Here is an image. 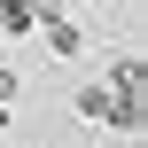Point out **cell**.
<instances>
[{
	"label": "cell",
	"instance_id": "7a4b0ae2",
	"mask_svg": "<svg viewBox=\"0 0 148 148\" xmlns=\"http://www.w3.org/2000/svg\"><path fill=\"white\" fill-rule=\"evenodd\" d=\"M101 86H109V94H140V101H148V62H140V55H117Z\"/></svg>",
	"mask_w": 148,
	"mask_h": 148
},
{
	"label": "cell",
	"instance_id": "6da1fadb",
	"mask_svg": "<svg viewBox=\"0 0 148 148\" xmlns=\"http://www.w3.org/2000/svg\"><path fill=\"white\" fill-rule=\"evenodd\" d=\"M78 117H94V125H117V133H140V125H148V101H140V94L86 86V94H78Z\"/></svg>",
	"mask_w": 148,
	"mask_h": 148
},
{
	"label": "cell",
	"instance_id": "3957f363",
	"mask_svg": "<svg viewBox=\"0 0 148 148\" xmlns=\"http://www.w3.org/2000/svg\"><path fill=\"white\" fill-rule=\"evenodd\" d=\"M39 31H47V47H55V55H62V62H70V55H78V47H86V31H78V23H70V16H55V23H39Z\"/></svg>",
	"mask_w": 148,
	"mask_h": 148
},
{
	"label": "cell",
	"instance_id": "8992f818",
	"mask_svg": "<svg viewBox=\"0 0 148 148\" xmlns=\"http://www.w3.org/2000/svg\"><path fill=\"white\" fill-rule=\"evenodd\" d=\"M16 94H23V86H16V70L0 62V101H16Z\"/></svg>",
	"mask_w": 148,
	"mask_h": 148
},
{
	"label": "cell",
	"instance_id": "5b68a950",
	"mask_svg": "<svg viewBox=\"0 0 148 148\" xmlns=\"http://www.w3.org/2000/svg\"><path fill=\"white\" fill-rule=\"evenodd\" d=\"M55 16H70L62 0H31V23H55Z\"/></svg>",
	"mask_w": 148,
	"mask_h": 148
},
{
	"label": "cell",
	"instance_id": "277c9868",
	"mask_svg": "<svg viewBox=\"0 0 148 148\" xmlns=\"http://www.w3.org/2000/svg\"><path fill=\"white\" fill-rule=\"evenodd\" d=\"M0 31H8V39H23V31H39V23H31V0H0Z\"/></svg>",
	"mask_w": 148,
	"mask_h": 148
}]
</instances>
